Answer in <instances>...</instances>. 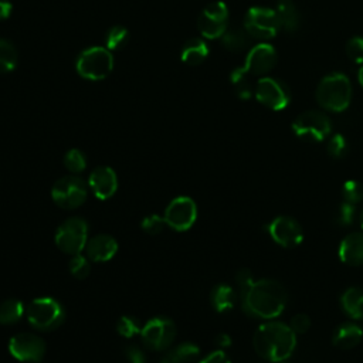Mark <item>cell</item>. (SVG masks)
Listing matches in <instances>:
<instances>
[{
    "instance_id": "6da1fadb",
    "label": "cell",
    "mask_w": 363,
    "mask_h": 363,
    "mask_svg": "<svg viewBox=\"0 0 363 363\" xmlns=\"http://www.w3.org/2000/svg\"><path fill=\"white\" fill-rule=\"evenodd\" d=\"M242 311L254 318L274 319L286 306L288 295L284 285L271 278L252 281V284L238 294Z\"/></svg>"
},
{
    "instance_id": "7a4b0ae2",
    "label": "cell",
    "mask_w": 363,
    "mask_h": 363,
    "mask_svg": "<svg viewBox=\"0 0 363 363\" xmlns=\"http://www.w3.org/2000/svg\"><path fill=\"white\" fill-rule=\"evenodd\" d=\"M252 345L259 357L272 363H281L294 353L296 333L286 323L267 322L255 330Z\"/></svg>"
},
{
    "instance_id": "3957f363",
    "label": "cell",
    "mask_w": 363,
    "mask_h": 363,
    "mask_svg": "<svg viewBox=\"0 0 363 363\" xmlns=\"http://www.w3.org/2000/svg\"><path fill=\"white\" fill-rule=\"evenodd\" d=\"M315 96L325 111L335 113L343 112L352 101L350 79L342 72H330L319 81Z\"/></svg>"
},
{
    "instance_id": "277c9868",
    "label": "cell",
    "mask_w": 363,
    "mask_h": 363,
    "mask_svg": "<svg viewBox=\"0 0 363 363\" xmlns=\"http://www.w3.org/2000/svg\"><path fill=\"white\" fill-rule=\"evenodd\" d=\"M28 323L41 332H51L64 322L65 312L58 301L52 298H37L26 309Z\"/></svg>"
},
{
    "instance_id": "5b68a950",
    "label": "cell",
    "mask_w": 363,
    "mask_h": 363,
    "mask_svg": "<svg viewBox=\"0 0 363 363\" xmlns=\"http://www.w3.org/2000/svg\"><path fill=\"white\" fill-rule=\"evenodd\" d=\"M294 133L306 142H322L332 132V122L323 111L309 109L299 113L292 122Z\"/></svg>"
},
{
    "instance_id": "8992f818",
    "label": "cell",
    "mask_w": 363,
    "mask_h": 363,
    "mask_svg": "<svg viewBox=\"0 0 363 363\" xmlns=\"http://www.w3.org/2000/svg\"><path fill=\"white\" fill-rule=\"evenodd\" d=\"M242 27L251 38L259 41H268L274 38L281 30L275 10L264 6H254L248 9Z\"/></svg>"
},
{
    "instance_id": "52a82bcc",
    "label": "cell",
    "mask_w": 363,
    "mask_h": 363,
    "mask_svg": "<svg viewBox=\"0 0 363 363\" xmlns=\"http://www.w3.org/2000/svg\"><path fill=\"white\" fill-rule=\"evenodd\" d=\"M113 68V58L108 48L89 47L84 50L77 60L78 74L91 81L104 79Z\"/></svg>"
},
{
    "instance_id": "ba28073f",
    "label": "cell",
    "mask_w": 363,
    "mask_h": 363,
    "mask_svg": "<svg viewBox=\"0 0 363 363\" xmlns=\"http://www.w3.org/2000/svg\"><path fill=\"white\" fill-rule=\"evenodd\" d=\"M88 241V224L79 217L65 220L55 233L57 247L69 255L79 254L85 250Z\"/></svg>"
},
{
    "instance_id": "9c48e42d",
    "label": "cell",
    "mask_w": 363,
    "mask_h": 363,
    "mask_svg": "<svg viewBox=\"0 0 363 363\" xmlns=\"http://www.w3.org/2000/svg\"><path fill=\"white\" fill-rule=\"evenodd\" d=\"M51 197L58 207L72 210L86 200V186L78 176H64L54 183Z\"/></svg>"
},
{
    "instance_id": "30bf717a",
    "label": "cell",
    "mask_w": 363,
    "mask_h": 363,
    "mask_svg": "<svg viewBox=\"0 0 363 363\" xmlns=\"http://www.w3.org/2000/svg\"><path fill=\"white\" fill-rule=\"evenodd\" d=\"M255 98L272 111H282L291 102V89L278 78L262 77L255 85Z\"/></svg>"
},
{
    "instance_id": "8fae6325",
    "label": "cell",
    "mask_w": 363,
    "mask_h": 363,
    "mask_svg": "<svg viewBox=\"0 0 363 363\" xmlns=\"http://www.w3.org/2000/svg\"><path fill=\"white\" fill-rule=\"evenodd\" d=\"M197 26L204 38H221L228 28V7L225 3L213 1L207 4L199 16Z\"/></svg>"
},
{
    "instance_id": "7c38bea8",
    "label": "cell",
    "mask_w": 363,
    "mask_h": 363,
    "mask_svg": "<svg viewBox=\"0 0 363 363\" xmlns=\"http://www.w3.org/2000/svg\"><path fill=\"white\" fill-rule=\"evenodd\" d=\"M140 336L146 347L152 350H164L176 337V326L169 318L157 316L145 323Z\"/></svg>"
},
{
    "instance_id": "4fadbf2b",
    "label": "cell",
    "mask_w": 363,
    "mask_h": 363,
    "mask_svg": "<svg viewBox=\"0 0 363 363\" xmlns=\"http://www.w3.org/2000/svg\"><path fill=\"white\" fill-rule=\"evenodd\" d=\"M9 350L18 362L38 363L45 354V342L34 333L23 332L10 339Z\"/></svg>"
},
{
    "instance_id": "5bb4252c",
    "label": "cell",
    "mask_w": 363,
    "mask_h": 363,
    "mask_svg": "<svg viewBox=\"0 0 363 363\" xmlns=\"http://www.w3.org/2000/svg\"><path fill=\"white\" fill-rule=\"evenodd\" d=\"M197 218V206L196 203L186 196L173 199L164 210L166 224L176 231L189 230Z\"/></svg>"
},
{
    "instance_id": "9a60e30c",
    "label": "cell",
    "mask_w": 363,
    "mask_h": 363,
    "mask_svg": "<svg viewBox=\"0 0 363 363\" xmlns=\"http://www.w3.org/2000/svg\"><path fill=\"white\" fill-rule=\"evenodd\" d=\"M271 238L284 248L298 247L303 240L301 224L289 216H278L268 224Z\"/></svg>"
},
{
    "instance_id": "2e32d148",
    "label": "cell",
    "mask_w": 363,
    "mask_h": 363,
    "mask_svg": "<svg viewBox=\"0 0 363 363\" xmlns=\"http://www.w3.org/2000/svg\"><path fill=\"white\" fill-rule=\"evenodd\" d=\"M278 54L277 50L268 43H259L250 48L245 62L241 69L247 75H265L268 74L277 64Z\"/></svg>"
},
{
    "instance_id": "e0dca14e",
    "label": "cell",
    "mask_w": 363,
    "mask_h": 363,
    "mask_svg": "<svg viewBox=\"0 0 363 363\" xmlns=\"http://www.w3.org/2000/svg\"><path fill=\"white\" fill-rule=\"evenodd\" d=\"M88 186L99 200L111 199L118 189L116 173L108 166H99L89 174Z\"/></svg>"
},
{
    "instance_id": "ac0fdd59",
    "label": "cell",
    "mask_w": 363,
    "mask_h": 363,
    "mask_svg": "<svg viewBox=\"0 0 363 363\" xmlns=\"http://www.w3.org/2000/svg\"><path fill=\"white\" fill-rule=\"evenodd\" d=\"M118 251V242L113 237L108 234L94 235L86 241L85 252L88 259L95 262L109 261Z\"/></svg>"
},
{
    "instance_id": "d6986e66",
    "label": "cell",
    "mask_w": 363,
    "mask_h": 363,
    "mask_svg": "<svg viewBox=\"0 0 363 363\" xmlns=\"http://www.w3.org/2000/svg\"><path fill=\"white\" fill-rule=\"evenodd\" d=\"M339 258L352 267L363 264V233H350L340 241Z\"/></svg>"
},
{
    "instance_id": "ffe728a7",
    "label": "cell",
    "mask_w": 363,
    "mask_h": 363,
    "mask_svg": "<svg viewBox=\"0 0 363 363\" xmlns=\"http://www.w3.org/2000/svg\"><path fill=\"white\" fill-rule=\"evenodd\" d=\"M362 337H363V330L359 325L352 322H345L335 329L332 336V343L339 349L349 350L357 346Z\"/></svg>"
},
{
    "instance_id": "44dd1931",
    "label": "cell",
    "mask_w": 363,
    "mask_h": 363,
    "mask_svg": "<svg viewBox=\"0 0 363 363\" xmlns=\"http://www.w3.org/2000/svg\"><path fill=\"white\" fill-rule=\"evenodd\" d=\"M281 30L295 33L301 27V13L292 0H278L275 7Z\"/></svg>"
},
{
    "instance_id": "7402d4cb",
    "label": "cell",
    "mask_w": 363,
    "mask_h": 363,
    "mask_svg": "<svg viewBox=\"0 0 363 363\" xmlns=\"http://www.w3.org/2000/svg\"><path fill=\"white\" fill-rule=\"evenodd\" d=\"M340 306L352 319L363 318V291L357 286H350L340 295Z\"/></svg>"
},
{
    "instance_id": "603a6c76",
    "label": "cell",
    "mask_w": 363,
    "mask_h": 363,
    "mask_svg": "<svg viewBox=\"0 0 363 363\" xmlns=\"http://www.w3.org/2000/svg\"><path fill=\"white\" fill-rule=\"evenodd\" d=\"M235 299H237L235 291L227 284L216 285L210 294L211 305L220 313L231 311L235 305Z\"/></svg>"
},
{
    "instance_id": "cb8c5ba5",
    "label": "cell",
    "mask_w": 363,
    "mask_h": 363,
    "mask_svg": "<svg viewBox=\"0 0 363 363\" xmlns=\"http://www.w3.org/2000/svg\"><path fill=\"white\" fill-rule=\"evenodd\" d=\"M208 52L210 50L204 40L191 38L184 44L182 50V60L187 65H199L207 58Z\"/></svg>"
},
{
    "instance_id": "d4e9b609",
    "label": "cell",
    "mask_w": 363,
    "mask_h": 363,
    "mask_svg": "<svg viewBox=\"0 0 363 363\" xmlns=\"http://www.w3.org/2000/svg\"><path fill=\"white\" fill-rule=\"evenodd\" d=\"M251 37L245 31L244 27H231L227 28L225 33L221 35L223 45L233 52H241L248 48Z\"/></svg>"
},
{
    "instance_id": "484cf974",
    "label": "cell",
    "mask_w": 363,
    "mask_h": 363,
    "mask_svg": "<svg viewBox=\"0 0 363 363\" xmlns=\"http://www.w3.org/2000/svg\"><path fill=\"white\" fill-rule=\"evenodd\" d=\"M26 313L24 305L18 299H6L0 303V323L13 325Z\"/></svg>"
},
{
    "instance_id": "4316f807",
    "label": "cell",
    "mask_w": 363,
    "mask_h": 363,
    "mask_svg": "<svg viewBox=\"0 0 363 363\" xmlns=\"http://www.w3.org/2000/svg\"><path fill=\"white\" fill-rule=\"evenodd\" d=\"M18 54L11 41L0 38V74L10 72L16 68Z\"/></svg>"
},
{
    "instance_id": "83f0119b",
    "label": "cell",
    "mask_w": 363,
    "mask_h": 363,
    "mask_svg": "<svg viewBox=\"0 0 363 363\" xmlns=\"http://www.w3.org/2000/svg\"><path fill=\"white\" fill-rule=\"evenodd\" d=\"M231 82L235 88L238 98L248 99L251 96V84L248 81V75L241 69V67L235 68L231 72Z\"/></svg>"
},
{
    "instance_id": "f1b7e54d",
    "label": "cell",
    "mask_w": 363,
    "mask_h": 363,
    "mask_svg": "<svg viewBox=\"0 0 363 363\" xmlns=\"http://www.w3.org/2000/svg\"><path fill=\"white\" fill-rule=\"evenodd\" d=\"M69 272L77 279H85L91 272V265L88 257L79 254H75L69 259Z\"/></svg>"
},
{
    "instance_id": "f546056e",
    "label": "cell",
    "mask_w": 363,
    "mask_h": 363,
    "mask_svg": "<svg viewBox=\"0 0 363 363\" xmlns=\"http://www.w3.org/2000/svg\"><path fill=\"white\" fill-rule=\"evenodd\" d=\"M64 164H65V167L71 173L77 174V173H81V172L85 170V167H86V157H85V155L81 150L71 149L64 156Z\"/></svg>"
},
{
    "instance_id": "4dcf8cb0",
    "label": "cell",
    "mask_w": 363,
    "mask_h": 363,
    "mask_svg": "<svg viewBox=\"0 0 363 363\" xmlns=\"http://www.w3.org/2000/svg\"><path fill=\"white\" fill-rule=\"evenodd\" d=\"M347 140L343 135L340 133H335L329 138L328 143H326V150L329 153V156H332L333 159H342L346 156L347 153Z\"/></svg>"
},
{
    "instance_id": "1f68e13d",
    "label": "cell",
    "mask_w": 363,
    "mask_h": 363,
    "mask_svg": "<svg viewBox=\"0 0 363 363\" xmlns=\"http://www.w3.org/2000/svg\"><path fill=\"white\" fill-rule=\"evenodd\" d=\"M128 41V30L122 26H115L112 27L105 38L106 43V48L111 50H119L121 47H123Z\"/></svg>"
},
{
    "instance_id": "d6a6232c",
    "label": "cell",
    "mask_w": 363,
    "mask_h": 363,
    "mask_svg": "<svg viewBox=\"0 0 363 363\" xmlns=\"http://www.w3.org/2000/svg\"><path fill=\"white\" fill-rule=\"evenodd\" d=\"M343 200L352 204H357L363 200V186L357 180H347L342 187Z\"/></svg>"
},
{
    "instance_id": "836d02e7",
    "label": "cell",
    "mask_w": 363,
    "mask_h": 363,
    "mask_svg": "<svg viewBox=\"0 0 363 363\" xmlns=\"http://www.w3.org/2000/svg\"><path fill=\"white\" fill-rule=\"evenodd\" d=\"M116 330L123 337H132L136 333H140L142 328L139 326V320L133 316H122L116 323Z\"/></svg>"
},
{
    "instance_id": "e575fe53",
    "label": "cell",
    "mask_w": 363,
    "mask_h": 363,
    "mask_svg": "<svg viewBox=\"0 0 363 363\" xmlns=\"http://www.w3.org/2000/svg\"><path fill=\"white\" fill-rule=\"evenodd\" d=\"M345 51L350 61L356 64H362L363 62V37L354 35L349 38L345 45Z\"/></svg>"
},
{
    "instance_id": "d590c367",
    "label": "cell",
    "mask_w": 363,
    "mask_h": 363,
    "mask_svg": "<svg viewBox=\"0 0 363 363\" xmlns=\"http://www.w3.org/2000/svg\"><path fill=\"white\" fill-rule=\"evenodd\" d=\"M354 204H352V203H347V201H342V204L339 206V208H337V213H336V217H335V220H336V223L339 224V225H342V227H347V225H350L352 223H353V220H354Z\"/></svg>"
},
{
    "instance_id": "8d00e7d4",
    "label": "cell",
    "mask_w": 363,
    "mask_h": 363,
    "mask_svg": "<svg viewBox=\"0 0 363 363\" xmlns=\"http://www.w3.org/2000/svg\"><path fill=\"white\" fill-rule=\"evenodd\" d=\"M174 352L179 354V357L183 360V363H193L199 359L200 356V349L197 345L194 343H190V342H186V343H182L179 345Z\"/></svg>"
},
{
    "instance_id": "74e56055",
    "label": "cell",
    "mask_w": 363,
    "mask_h": 363,
    "mask_svg": "<svg viewBox=\"0 0 363 363\" xmlns=\"http://www.w3.org/2000/svg\"><path fill=\"white\" fill-rule=\"evenodd\" d=\"M166 221L164 217H160L157 214H150L147 217L143 218L142 221V228L145 233L150 234V235H156L159 233H162V230L164 228Z\"/></svg>"
},
{
    "instance_id": "f35d334b",
    "label": "cell",
    "mask_w": 363,
    "mask_h": 363,
    "mask_svg": "<svg viewBox=\"0 0 363 363\" xmlns=\"http://www.w3.org/2000/svg\"><path fill=\"white\" fill-rule=\"evenodd\" d=\"M289 328L296 333L302 335L311 328V318L306 313H296L289 320Z\"/></svg>"
},
{
    "instance_id": "ab89813d",
    "label": "cell",
    "mask_w": 363,
    "mask_h": 363,
    "mask_svg": "<svg viewBox=\"0 0 363 363\" xmlns=\"http://www.w3.org/2000/svg\"><path fill=\"white\" fill-rule=\"evenodd\" d=\"M125 357L129 363H145V353L136 345H128L125 347Z\"/></svg>"
},
{
    "instance_id": "60d3db41",
    "label": "cell",
    "mask_w": 363,
    "mask_h": 363,
    "mask_svg": "<svg viewBox=\"0 0 363 363\" xmlns=\"http://www.w3.org/2000/svg\"><path fill=\"white\" fill-rule=\"evenodd\" d=\"M199 363H231L228 356L225 354V352L223 350H216L211 352L210 354H207L206 357H203Z\"/></svg>"
},
{
    "instance_id": "b9f144b4",
    "label": "cell",
    "mask_w": 363,
    "mask_h": 363,
    "mask_svg": "<svg viewBox=\"0 0 363 363\" xmlns=\"http://www.w3.org/2000/svg\"><path fill=\"white\" fill-rule=\"evenodd\" d=\"M160 363H183V360L179 357V354L173 350L167 352L162 359H160Z\"/></svg>"
},
{
    "instance_id": "7bdbcfd3",
    "label": "cell",
    "mask_w": 363,
    "mask_h": 363,
    "mask_svg": "<svg viewBox=\"0 0 363 363\" xmlns=\"http://www.w3.org/2000/svg\"><path fill=\"white\" fill-rule=\"evenodd\" d=\"M11 3L9 0H0V20H4L10 16L11 13Z\"/></svg>"
},
{
    "instance_id": "ee69618b",
    "label": "cell",
    "mask_w": 363,
    "mask_h": 363,
    "mask_svg": "<svg viewBox=\"0 0 363 363\" xmlns=\"http://www.w3.org/2000/svg\"><path fill=\"white\" fill-rule=\"evenodd\" d=\"M216 345L220 347H228L231 345V337L227 333H220L216 337Z\"/></svg>"
},
{
    "instance_id": "f6af8a7d",
    "label": "cell",
    "mask_w": 363,
    "mask_h": 363,
    "mask_svg": "<svg viewBox=\"0 0 363 363\" xmlns=\"http://www.w3.org/2000/svg\"><path fill=\"white\" fill-rule=\"evenodd\" d=\"M357 79H359V84L363 86V65L357 71Z\"/></svg>"
},
{
    "instance_id": "bcb514c9",
    "label": "cell",
    "mask_w": 363,
    "mask_h": 363,
    "mask_svg": "<svg viewBox=\"0 0 363 363\" xmlns=\"http://www.w3.org/2000/svg\"><path fill=\"white\" fill-rule=\"evenodd\" d=\"M360 225H362V228H363V211H362V214H360Z\"/></svg>"
}]
</instances>
